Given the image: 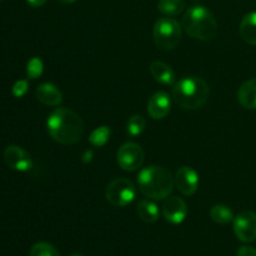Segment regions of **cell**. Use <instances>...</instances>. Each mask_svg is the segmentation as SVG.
Here are the masks:
<instances>
[{
	"label": "cell",
	"mask_w": 256,
	"mask_h": 256,
	"mask_svg": "<svg viewBox=\"0 0 256 256\" xmlns=\"http://www.w3.org/2000/svg\"><path fill=\"white\" fill-rule=\"evenodd\" d=\"M50 136L62 145H72L84 134V122L72 110L59 108L49 115L46 122Z\"/></svg>",
	"instance_id": "cell-1"
},
{
	"label": "cell",
	"mask_w": 256,
	"mask_h": 256,
	"mask_svg": "<svg viewBox=\"0 0 256 256\" xmlns=\"http://www.w3.org/2000/svg\"><path fill=\"white\" fill-rule=\"evenodd\" d=\"M139 189L145 196L154 200H162L169 196L175 186L174 176L162 166H148L138 176Z\"/></svg>",
	"instance_id": "cell-2"
},
{
	"label": "cell",
	"mask_w": 256,
	"mask_h": 256,
	"mask_svg": "<svg viewBox=\"0 0 256 256\" xmlns=\"http://www.w3.org/2000/svg\"><path fill=\"white\" fill-rule=\"evenodd\" d=\"M182 25L188 35L202 42L212 40L218 34V22L214 14L200 5L188 9L182 18Z\"/></svg>",
	"instance_id": "cell-3"
},
{
	"label": "cell",
	"mask_w": 256,
	"mask_h": 256,
	"mask_svg": "<svg viewBox=\"0 0 256 256\" xmlns=\"http://www.w3.org/2000/svg\"><path fill=\"white\" fill-rule=\"evenodd\" d=\"M209 96V86L196 76L184 78L172 88V98L182 109L196 110L202 108Z\"/></svg>",
	"instance_id": "cell-4"
},
{
	"label": "cell",
	"mask_w": 256,
	"mask_h": 256,
	"mask_svg": "<svg viewBox=\"0 0 256 256\" xmlns=\"http://www.w3.org/2000/svg\"><path fill=\"white\" fill-rule=\"evenodd\" d=\"M182 39V25L172 18H160L154 25V40L162 50H172Z\"/></svg>",
	"instance_id": "cell-5"
},
{
	"label": "cell",
	"mask_w": 256,
	"mask_h": 256,
	"mask_svg": "<svg viewBox=\"0 0 256 256\" xmlns=\"http://www.w3.org/2000/svg\"><path fill=\"white\" fill-rule=\"evenodd\" d=\"M136 195L134 184L129 179L125 178H118L114 179L105 190V196L106 200L116 208H122L132 202Z\"/></svg>",
	"instance_id": "cell-6"
},
{
	"label": "cell",
	"mask_w": 256,
	"mask_h": 256,
	"mask_svg": "<svg viewBox=\"0 0 256 256\" xmlns=\"http://www.w3.org/2000/svg\"><path fill=\"white\" fill-rule=\"evenodd\" d=\"M145 154L139 144L125 142L118 152V164L122 170L134 172L144 164Z\"/></svg>",
	"instance_id": "cell-7"
},
{
	"label": "cell",
	"mask_w": 256,
	"mask_h": 256,
	"mask_svg": "<svg viewBox=\"0 0 256 256\" xmlns=\"http://www.w3.org/2000/svg\"><path fill=\"white\" fill-rule=\"evenodd\" d=\"M234 232L242 242L256 240V212L244 210L234 218Z\"/></svg>",
	"instance_id": "cell-8"
},
{
	"label": "cell",
	"mask_w": 256,
	"mask_h": 256,
	"mask_svg": "<svg viewBox=\"0 0 256 256\" xmlns=\"http://www.w3.org/2000/svg\"><path fill=\"white\" fill-rule=\"evenodd\" d=\"M4 162L15 172H29L32 168L30 154L18 145H10L4 150Z\"/></svg>",
	"instance_id": "cell-9"
},
{
	"label": "cell",
	"mask_w": 256,
	"mask_h": 256,
	"mask_svg": "<svg viewBox=\"0 0 256 256\" xmlns=\"http://www.w3.org/2000/svg\"><path fill=\"white\" fill-rule=\"evenodd\" d=\"M175 186L185 196H192L196 192L199 186V176L196 172L190 166H182L174 176Z\"/></svg>",
	"instance_id": "cell-10"
},
{
	"label": "cell",
	"mask_w": 256,
	"mask_h": 256,
	"mask_svg": "<svg viewBox=\"0 0 256 256\" xmlns=\"http://www.w3.org/2000/svg\"><path fill=\"white\" fill-rule=\"evenodd\" d=\"M162 214L166 222L175 225L182 224L188 215V206L182 199L172 196L162 205Z\"/></svg>",
	"instance_id": "cell-11"
},
{
	"label": "cell",
	"mask_w": 256,
	"mask_h": 256,
	"mask_svg": "<svg viewBox=\"0 0 256 256\" xmlns=\"http://www.w3.org/2000/svg\"><path fill=\"white\" fill-rule=\"evenodd\" d=\"M170 96L165 92H158L148 102V112L155 120L164 119L170 112Z\"/></svg>",
	"instance_id": "cell-12"
},
{
	"label": "cell",
	"mask_w": 256,
	"mask_h": 256,
	"mask_svg": "<svg viewBox=\"0 0 256 256\" xmlns=\"http://www.w3.org/2000/svg\"><path fill=\"white\" fill-rule=\"evenodd\" d=\"M35 95L40 102L49 105V106H56L62 100V92L55 85L49 84V82L39 85L36 92H35Z\"/></svg>",
	"instance_id": "cell-13"
},
{
	"label": "cell",
	"mask_w": 256,
	"mask_h": 256,
	"mask_svg": "<svg viewBox=\"0 0 256 256\" xmlns=\"http://www.w3.org/2000/svg\"><path fill=\"white\" fill-rule=\"evenodd\" d=\"M238 100L245 109H256V78L242 84L238 90Z\"/></svg>",
	"instance_id": "cell-14"
},
{
	"label": "cell",
	"mask_w": 256,
	"mask_h": 256,
	"mask_svg": "<svg viewBox=\"0 0 256 256\" xmlns=\"http://www.w3.org/2000/svg\"><path fill=\"white\" fill-rule=\"evenodd\" d=\"M150 72L156 82L164 85H172L175 82V72L168 64L162 62H152L150 64Z\"/></svg>",
	"instance_id": "cell-15"
},
{
	"label": "cell",
	"mask_w": 256,
	"mask_h": 256,
	"mask_svg": "<svg viewBox=\"0 0 256 256\" xmlns=\"http://www.w3.org/2000/svg\"><path fill=\"white\" fill-rule=\"evenodd\" d=\"M240 36L250 45H256V12H249L240 22Z\"/></svg>",
	"instance_id": "cell-16"
},
{
	"label": "cell",
	"mask_w": 256,
	"mask_h": 256,
	"mask_svg": "<svg viewBox=\"0 0 256 256\" xmlns=\"http://www.w3.org/2000/svg\"><path fill=\"white\" fill-rule=\"evenodd\" d=\"M136 212L140 219L145 222H155L159 219V209L150 200H142L136 206Z\"/></svg>",
	"instance_id": "cell-17"
},
{
	"label": "cell",
	"mask_w": 256,
	"mask_h": 256,
	"mask_svg": "<svg viewBox=\"0 0 256 256\" xmlns=\"http://www.w3.org/2000/svg\"><path fill=\"white\" fill-rule=\"evenodd\" d=\"M210 218L216 224L226 225L234 220V214H232V212L228 206L218 204L210 209Z\"/></svg>",
	"instance_id": "cell-18"
},
{
	"label": "cell",
	"mask_w": 256,
	"mask_h": 256,
	"mask_svg": "<svg viewBox=\"0 0 256 256\" xmlns=\"http://www.w3.org/2000/svg\"><path fill=\"white\" fill-rule=\"evenodd\" d=\"M158 9L166 16H175L185 9L184 0H159Z\"/></svg>",
	"instance_id": "cell-19"
},
{
	"label": "cell",
	"mask_w": 256,
	"mask_h": 256,
	"mask_svg": "<svg viewBox=\"0 0 256 256\" xmlns=\"http://www.w3.org/2000/svg\"><path fill=\"white\" fill-rule=\"evenodd\" d=\"M110 134H112V132H110L109 128L99 126L92 132V135H90L89 138V142H92V145H94V146L102 148L108 142V140H109L110 138Z\"/></svg>",
	"instance_id": "cell-20"
},
{
	"label": "cell",
	"mask_w": 256,
	"mask_h": 256,
	"mask_svg": "<svg viewBox=\"0 0 256 256\" xmlns=\"http://www.w3.org/2000/svg\"><path fill=\"white\" fill-rule=\"evenodd\" d=\"M29 256H60V254L52 244L38 242L32 248Z\"/></svg>",
	"instance_id": "cell-21"
},
{
	"label": "cell",
	"mask_w": 256,
	"mask_h": 256,
	"mask_svg": "<svg viewBox=\"0 0 256 256\" xmlns=\"http://www.w3.org/2000/svg\"><path fill=\"white\" fill-rule=\"evenodd\" d=\"M126 129L128 134L132 135V136H138V135H140L145 129L144 118L140 116V115H132L129 119V122H128Z\"/></svg>",
	"instance_id": "cell-22"
},
{
	"label": "cell",
	"mask_w": 256,
	"mask_h": 256,
	"mask_svg": "<svg viewBox=\"0 0 256 256\" xmlns=\"http://www.w3.org/2000/svg\"><path fill=\"white\" fill-rule=\"evenodd\" d=\"M42 70H44V65H42V62L39 58H32L28 62L26 75L30 79H36V78H39L42 74Z\"/></svg>",
	"instance_id": "cell-23"
},
{
	"label": "cell",
	"mask_w": 256,
	"mask_h": 256,
	"mask_svg": "<svg viewBox=\"0 0 256 256\" xmlns=\"http://www.w3.org/2000/svg\"><path fill=\"white\" fill-rule=\"evenodd\" d=\"M28 88H29V84H28V80H18L14 85H12V92L15 98H22V95L26 94Z\"/></svg>",
	"instance_id": "cell-24"
},
{
	"label": "cell",
	"mask_w": 256,
	"mask_h": 256,
	"mask_svg": "<svg viewBox=\"0 0 256 256\" xmlns=\"http://www.w3.org/2000/svg\"><path fill=\"white\" fill-rule=\"evenodd\" d=\"M236 256H256V249L252 246H242L238 250Z\"/></svg>",
	"instance_id": "cell-25"
},
{
	"label": "cell",
	"mask_w": 256,
	"mask_h": 256,
	"mask_svg": "<svg viewBox=\"0 0 256 256\" xmlns=\"http://www.w3.org/2000/svg\"><path fill=\"white\" fill-rule=\"evenodd\" d=\"M26 2H29L32 8H39V6H42L48 0H26Z\"/></svg>",
	"instance_id": "cell-26"
},
{
	"label": "cell",
	"mask_w": 256,
	"mask_h": 256,
	"mask_svg": "<svg viewBox=\"0 0 256 256\" xmlns=\"http://www.w3.org/2000/svg\"><path fill=\"white\" fill-rule=\"evenodd\" d=\"M59 2H62V4H72V2H74L75 0H58Z\"/></svg>",
	"instance_id": "cell-27"
},
{
	"label": "cell",
	"mask_w": 256,
	"mask_h": 256,
	"mask_svg": "<svg viewBox=\"0 0 256 256\" xmlns=\"http://www.w3.org/2000/svg\"><path fill=\"white\" fill-rule=\"evenodd\" d=\"M70 256H82V255L79 254V252H75V254H72V255H70Z\"/></svg>",
	"instance_id": "cell-28"
},
{
	"label": "cell",
	"mask_w": 256,
	"mask_h": 256,
	"mask_svg": "<svg viewBox=\"0 0 256 256\" xmlns=\"http://www.w3.org/2000/svg\"><path fill=\"white\" fill-rule=\"evenodd\" d=\"M2 2V0H0V2Z\"/></svg>",
	"instance_id": "cell-29"
}]
</instances>
